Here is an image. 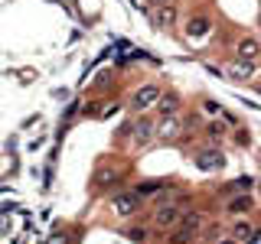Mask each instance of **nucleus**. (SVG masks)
<instances>
[{"mask_svg":"<svg viewBox=\"0 0 261 244\" xmlns=\"http://www.w3.org/2000/svg\"><path fill=\"white\" fill-rule=\"evenodd\" d=\"M160 88L157 85H141L134 92V98H130V108L134 111H147V108H157V101H160Z\"/></svg>","mask_w":261,"mask_h":244,"instance_id":"nucleus-1","label":"nucleus"},{"mask_svg":"<svg viewBox=\"0 0 261 244\" xmlns=\"http://www.w3.org/2000/svg\"><path fill=\"white\" fill-rule=\"evenodd\" d=\"M114 211H118L121 218H130V215H137L141 211V192H121V195H114Z\"/></svg>","mask_w":261,"mask_h":244,"instance_id":"nucleus-2","label":"nucleus"},{"mask_svg":"<svg viewBox=\"0 0 261 244\" xmlns=\"http://www.w3.org/2000/svg\"><path fill=\"white\" fill-rule=\"evenodd\" d=\"M206 228H209V225H206V218H202L199 211H186V215L179 218V231L193 234V238H196V234H202Z\"/></svg>","mask_w":261,"mask_h":244,"instance_id":"nucleus-3","label":"nucleus"},{"mask_svg":"<svg viewBox=\"0 0 261 244\" xmlns=\"http://www.w3.org/2000/svg\"><path fill=\"white\" fill-rule=\"evenodd\" d=\"M179 218H183V208H179V205H160L157 211H153V222H157L160 228H170V225H176Z\"/></svg>","mask_w":261,"mask_h":244,"instance_id":"nucleus-4","label":"nucleus"},{"mask_svg":"<svg viewBox=\"0 0 261 244\" xmlns=\"http://www.w3.org/2000/svg\"><path fill=\"white\" fill-rule=\"evenodd\" d=\"M179 137V117L173 114V117H163V124L157 127V140L160 143H170V140H176Z\"/></svg>","mask_w":261,"mask_h":244,"instance_id":"nucleus-5","label":"nucleus"},{"mask_svg":"<svg viewBox=\"0 0 261 244\" xmlns=\"http://www.w3.org/2000/svg\"><path fill=\"white\" fill-rule=\"evenodd\" d=\"M176 111H179V95L176 92H163L160 101H157V114L160 117H173Z\"/></svg>","mask_w":261,"mask_h":244,"instance_id":"nucleus-6","label":"nucleus"},{"mask_svg":"<svg viewBox=\"0 0 261 244\" xmlns=\"http://www.w3.org/2000/svg\"><path fill=\"white\" fill-rule=\"evenodd\" d=\"M225 75H228V78H235V81L251 78V75H255V62H248V59H235V62L225 69Z\"/></svg>","mask_w":261,"mask_h":244,"instance_id":"nucleus-7","label":"nucleus"},{"mask_svg":"<svg viewBox=\"0 0 261 244\" xmlns=\"http://www.w3.org/2000/svg\"><path fill=\"white\" fill-rule=\"evenodd\" d=\"M153 137H157V124H153L150 117H141V120L134 124V140H137V143H150Z\"/></svg>","mask_w":261,"mask_h":244,"instance_id":"nucleus-8","label":"nucleus"},{"mask_svg":"<svg viewBox=\"0 0 261 244\" xmlns=\"http://www.w3.org/2000/svg\"><path fill=\"white\" fill-rule=\"evenodd\" d=\"M196 163H199V169H222L225 166V157L219 150H202L199 157H196Z\"/></svg>","mask_w":261,"mask_h":244,"instance_id":"nucleus-9","label":"nucleus"},{"mask_svg":"<svg viewBox=\"0 0 261 244\" xmlns=\"http://www.w3.org/2000/svg\"><path fill=\"white\" fill-rule=\"evenodd\" d=\"M153 23H157V26L160 29H170V26H173V23H176V10H173V7H157V10H153Z\"/></svg>","mask_w":261,"mask_h":244,"instance_id":"nucleus-10","label":"nucleus"},{"mask_svg":"<svg viewBox=\"0 0 261 244\" xmlns=\"http://www.w3.org/2000/svg\"><path fill=\"white\" fill-rule=\"evenodd\" d=\"M235 52H239V59H248V62H255V59H258V52H261V46L255 43V39H248V36H245L242 43H239V49H235Z\"/></svg>","mask_w":261,"mask_h":244,"instance_id":"nucleus-11","label":"nucleus"},{"mask_svg":"<svg viewBox=\"0 0 261 244\" xmlns=\"http://www.w3.org/2000/svg\"><path fill=\"white\" fill-rule=\"evenodd\" d=\"M228 215H245V211H251V195H239V199H228Z\"/></svg>","mask_w":261,"mask_h":244,"instance_id":"nucleus-12","label":"nucleus"},{"mask_svg":"<svg viewBox=\"0 0 261 244\" xmlns=\"http://www.w3.org/2000/svg\"><path fill=\"white\" fill-rule=\"evenodd\" d=\"M186 33H190L193 39L206 36V33H209V20H206V16H196V20H190V26H186Z\"/></svg>","mask_w":261,"mask_h":244,"instance_id":"nucleus-13","label":"nucleus"},{"mask_svg":"<svg viewBox=\"0 0 261 244\" xmlns=\"http://www.w3.org/2000/svg\"><path fill=\"white\" fill-rule=\"evenodd\" d=\"M251 234H255V231H251L248 225H235L232 238H235V241H242V244H248V241H251Z\"/></svg>","mask_w":261,"mask_h":244,"instance_id":"nucleus-14","label":"nucleus"},{"mask_svg":"<svg viewBox=\"0 0 261 244\" xmlns=\"http://www.w3.org/2000/svg\"><path fill=\"white\" fill-rule=\"evenodd\" d=\"M124 238H127V241H134V244H141V241L147 238V231H144V228H127Z\"/></svg>","mask_w":261,"mask_h":244,"instance_id":"nucleus-15","label":"nucleus"},{"mask_svg":"<svg viewBox=\"0 0 261 244\" xmlns=\"http://www.w3.org/2000/svg\"><path fill=\"white\" fill-rule=\"evenodd\" d=\"M193 241V234H186V231H176V234H170V244H190Z\"/></svg>","mask_w":261,"mask_h":244,"instance_id":"nucleus-16","label":"nucleus"},{"mask_svg":"<svg viewBox=\"0 0 261 244\" xmlns=\"http://www.w3.org/2000/svg\"><path fill=\"white\" fill-rule=\"evenodd\" d=\"M160 189H163V182H147V186H141L137 192H141V195H150V192H160Z\"/></svg>","mask_w":261,"mask_h":244,"instance_id":"nucleus-17","label":"nucleus"},{"mask_svg":"<svg viewBox=\"0 0 261 244\" xmlns=\"http://www.w3.org/2000/svg\"><path fill=\"white\" fill-rule=\"evenodd\" d=\"M202 241H219V228H216V225H209L206 231H202Z\"/></svg>","mask_w":261,"mask_h":244,"instance_id":"nucleus-18","label":"nucleus"},{"mask_svg":"<svg viewBox=\"0 0 261 244\" xmlns=\"http://www.w3.org/2000/svg\"><path fill=\"white\" fill-rule=\"evenodd\" d=\"M206 134L212 137V140H219V137H222V127H219V124H209V127H206Z\"/></svg>","mask_w":261,"mask_h":244,"instance_id":"nucleus-19","label":"nucleus"},{"mask_svg":"<svg viewBox=\"0 0 261 244\" xmlns=\"http://www.w3.org/2000/svg\"><path fill=\"white\" fill-rule=\"evenodd\" d=\"M202 111H206V114H216L219 104H216V101H206V104H202Z\"/></svg>","mask_w":261,"mask_h":244,"instance_id":"nucleus-20","label":"nucleus"},{"mask_svg":"<svg viewBox=\"0 0 261 244\" xmlns=\"http://www.w3.org/2000/svg\"><path fill=\"white\" fill-rule=\"evenodd\" d=\"M46 244H65V238H62V234H49Z\"/></svg>","mask_w":261,"mask_h":244,"instance_id":"nucleus-21","label":"nucleus"},{"mask_svg":"<svg viewBox=\"0 0 261 244\" xmlns=\"http://www.w3.org/2000/svg\"><path fill=\"white\" fill-rule=\"evenodd\" d=\"M170 4V0H150V7H153V10H157V7H167Z\"/></svg>","mask_w":261,"mask_h":244,"instance_id":"nucleus-22","label":"nucleus"},{"mask_svg":"<svg viewBox=\"0 0 261 244\" xmlns=\"http://www.w3.org/2000/svg\"><path fill=\"white\" fill-rule=\"evenodd\" d=\"M248 244H261V231H255V234H251V241Z\"/></svg>","mask_w":261,"mask_h":244,"instance_id":"nucleus-23","label":"nucleus"},{"mask_svg":"<svg viewBox=\"0 0 261 244\" xmlns=\"http://www.w3.org/2000/svg\"><path fill=\"white\" fill-rule=\"evenodd\" d=\"M219 244H235V238H232V241H219Z\"/></svg>","mask_w":261,"mask_h":244,"instance_id":"nucleus-24","label":"nucleus"}]
</instances>
